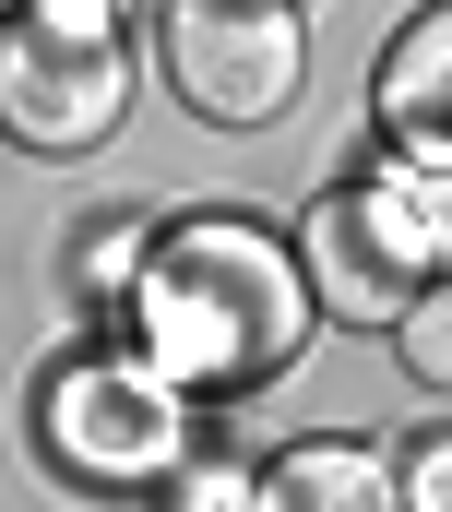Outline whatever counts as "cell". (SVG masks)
Wrapping results in <instances>:
<instances>
[{"label": "cell", "mask_w": 452, "mask_h": 512, "mask_svg": "<svg viewBox=\"0 0 452 512\" xmlns=\"http://www.w3.org/2000/svg\"><path fill=\"white\" fill-rule=\"evenodd\" d=\"M119 334L191 393V405H250V393L298 382V358L322 346V298L298 227H262L238 203L203 215H155V251L119 298Z\"/></svg>", "instance_id": "6da1fadb"}, {"label": "cell", "mask_w": 452, "mask_h": 512, "mask_svg": "<svg viewBox=\"0 0 452 512\" xmlns=\"http://www.w3.org/2000/svg\"><path fill=\"white\" fill-rule=\"evenodd\" d=\"M298 262H310V298L345 334H393V310L452 274V155H405V143H369L357 167H334L298 215Z\"/></svg>", "instance_id": "7a4b0ae2"}, {"label": "cell", "mask_w": 452, "mask_h": 512, "mask_svg": "<svg viewBox=\"0 0 452 512\" xmlns=\"http://www.w3.org/2000/svg\"><path fill=\"white\" fill-rule=\"evenodd\" d=\"M24 441H36V465L60 477V489H84V501H155L167 489V465L203 441V405L167 382L131 334H84V346H60L36 393H24Z\"/></svg>", "instance_id": "3957f363"}, {"label": "cell", "mask_w": 452, "mask_h": 512, "mask_svg": "<svg viewBox=\"0 0 452 512\" xmlns=\"http://www.w3.org/2000/svg\"><path fill=\"white\" fill-rule=\"evenodd\" d=\"M131 120V0H0V143L72 167Z\"/></svg>", "instance_id": "277c9868"}, {"label": "cell", "mask_w": 452, "mask_h": 512, "mask_svg": "<svg viewBox=\"0 0 452 512\" xmlns=\"http://www.w3.org/2000/svg\"><path fill=\"white\" fill-rule=\"evenodd\" d=\"M155 72L203 131H274L310 96L298 0H155Z\"/></svg>", "instance_id": "5b68a950"}, {"label": "cell", "mask_w": 452, "mask_h": 512, "mask_svg": "<svg viewBox=\"0 0 452 512\" xmlns=\"http://www.w3.org/2000/svg\"><path fill=\"white\" fill-rule=\"evenodd\" d=\"M369 120L405 155H452V0H417L369 60Z\"/></svg>", "instance_id": "8992f818"}, {"label": "cell", "mask_w": 452, "mask_h": 512, "mask_svg": "<svg viewBox=\"0 0 452 512\" xmlns=\"http://www.w3.org/2000/svg\"><path fill=\"white\" fill-rule=\"evenodd\" d=\"M262 501L274 512H393V441H357V429H310L262 465Z\"/></svg>", "instance_id": "52a82bcc"}, {"label": "cell", "mask_w": 452, "mask_h": 512, "mask_svg": "<svg viewBox=\"0 0 452 512\" xmlns=\"http://www.w3.org/2000/svg\"><path fill=\"white\" fill-rule=\"evenodd\" d=\"M143 251H155V215H84V227L60 239V298H72L84 322H119Z\"/></svg>", "instance_id": "ba28073f"}, {"label": "cell", "mask_w": 452, "mask_h": 512, "mask_svg": "<svg viewBox=\"0 0 452 512\" xmlns=\"http://www.w3.org/2000/svg\"><path fill=\"white\" fill-rule=\"evenodd\" d=\"M393 358H405V382H417V393H441V405H452V274H429V286L393 310Z\"/></svg>", "instance_id": "9c48e42d"}, {"label": "cell", "mask_w": 452, "mask_h": 512, "mask_svg": "<svg viewBox=\"0 0 452 512\" xmlns=\"http://www.w3.org/2000/svg\"><path fill=\"white\" fill-rule=\"evenodd\" d=\"M155 501H179V512H262V465H238V453H203V441H191V453L167 465Z\"/></svg>", "instance_id": "30bf717a"}, {"label": "cell", "mask_w": 452, "mask_h": 512, "mask_svg": "<svg viewBox=\"0 0 452 512\" xmlns=\"http://www.w3.org/2000/svg\"><path fill=\"white\" fill-rule=\"evenodd\" d=\"M393 501L405 512H452V429H429V441L393 453Z\"/></svg>", "instance_id": "8fae6325"}]
</instances>
